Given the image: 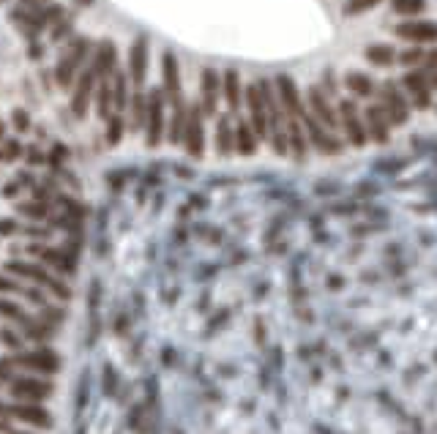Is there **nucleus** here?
Wrapping results in <instances>:
<instances>
[{"label":"nucleus","mask_w":437,"mask_h":434,"mask_svg":"<svg viewBox=\"0 0 437 434\" xmlns=\"http://www.w3.org/2000/svg\"><path fill=\"white\" fill-rule=\"evenodd\" d=\"M375 93H377V104H380L383 112L388 115L391 126H405L407 121H410V102H407L405 93L396 88V83L385 80V83L377 88Z\"/></svg>","instance_id":"obj_1"},{"label":"nucleus","mask_w":437,"mask_h":434,"mask_svg":"<svg viewBox=\"0 0 437 434\" xmlns=\"http://www.w3.org/2000/svg\"><path fill=\"white\" fill-rule=\"evenodd\" d=\"M164 137V96L162 88H150L145 99V143L156 147Z\"/></svg>","instance_id":"obj_2"},{"label":"nucleus","mask_w":437,"mask_h":434,"mask_svg":"<svg viewBox=\"0 0 437 434\" xmlns=\"http://www.w3.org/2000/svg\"><path fill=\"white\" fill-rule=\"evenodd\" d=\"M336 115H339V128L345 131L347 143L353 145V147H364L366 145V128H364V118H361L358 104L353 99H342Z\"/></svg>","instance_id":"obj_3"},{"label":"nucleus","mask_w":437,"mask_h":434,"mask_svg":"<svg viewBox=\"0 0 437 434\" xmlns=\"http://www.w3.org/2000/svg\"><path fill=\"white\" fill-rule=\"evenodd\" d=\"M88 58H90V42H85V39L74 42V47L66 52V58H61L58 68H55V80H58V85H61V88H68V85L74 83V80H77V71L83 68Z\"/></svg>","instance_id":"obj_4"},{"label":"nucleus","mask_w":437,"mask_h":434,"mask_svg":"<svg viewBox=\"0 0 437 434\" xmlns=\"http://www.w3.org/2000/svg\"><path fill=\"white\" fill-rule=\"evenodd\" d=\"M304 131H306V143L314 145L317 153H323V156H339L342 153V140L333 131H328L323 123H317L309 115V109L304 115Z\"/></svg>","instance_id":"obj_5"},{"label":"nucleus","mask_w":437,"mask_h":434,"mask_svg":"<svg viewBox=\"0 0 437 434\" xmlns=\"http://www.w3.org/2000/svg\"><path fill=\"white\" fill-rule=\"evenodd\" d=\"M306 104H309V115H312L317 123H323L328 131H339V115H336V109H333L331 104V96L323 90V88H317L312 85L309 90H306Z\"/></svg>","instance_id":"obj_6"},{"label":"nucleus","mask_w":437,"mask_h":434,"mask_svg":"<svg viewBox=\"0 0 437 434\" xmlns=\"http://www.w3.org/2000/svg\"><path fill=\"white\" fill-rule=\"evenodd\" d=\"M6 270H8V273H14V276H25V279H30V282H36V284L49 287L55 295H61V298H68V295H71V289L66 287L63 282L52 279L47 270L39 268V265H33V263H20V260H11V263H6Z\"/></svg>","instance_id":"obj_7"},{"label":"nucleus","mask_w":437,"mask_h":434,"mask_svg":"<svg viewBox=\"0 0 437 434\" xmlns=\"http://www.w3.org/2000/svg\"><path fill=\"white\" fill-rule=\"evenodd\" d=\"M361 118H364V128H366V140H372L375 145H385L391 140V121L380 104H366Z\"/></svg>","instance_id":"obj_8"},{"label":"nucleus","mask_w":437,"mask_h":434,"mask_svg":"<svg viewBox=\"0 0 437 434\" xmlns=\"http://www.w3.org/2000/svg\"><path fill=\"white\" fill-rule=\"evenodd\" d=\"M402 88L410 96V107H416V109H429L432 107V88H429V80H426V71H421V68L407 71L402 77Z\"/></svg>","instance_id":"obj_9"},{"label":"nucleus","mask_w":437,"mask_h":434,"mask_svg":"<svg viewBox=\"0 0 437 434\" xmlns=\"http://www.w3.org/2000/svg\"><path fill=\"white\" fill-rule=\"evenodd\" d=\"M246 107H249V126L254 128L257 140H268V112H265L260 83H251L246 88Z\"/></svg>","instance_id":"obj_10"},{"label":"nucleus","mask_w":437,"mask_h":434,"mask_svg":"<svg viewBox=\"0 0 437 434\" xmlns=\"http://www.w3.org/2000/svg\"><path fill=\"white\" fill-rule=\"evenodd\" d=\"M186 145V153L200 159L205 153V137H203V109L200 107H191L186 109V126H184V140Z\"/></svg>","instance_id":"obj_11"},{"label":"nucleus","mask_w":437,"mask_h":434,"mask_svg":"<svg viewBox=\"0 0 437 434\" xmlns=\"http://www.w3.org/2000/svg\"><path fill=\"white\" fill-rule=\"evenodd\" d=\"M396 39H405L410 44H432L437 42V22L429 20H407V22H399L394 28Z\"/></svg>","instance_id":"obj_12"},{"label":"nucleus","mask_w":437,"mask_h":434,"mask_svg":"<svg viewBox=\"0 0 437 434\" xmlns=\"http://www.w3.org/2000/svg\"><path fill=\"white\" fill-rule=\"evenodd\" d=\"M93 88H96V71H93V66H90V68H85L83 74L77 77V85H74L71 112H74L77 118H85L88 104H90V96H93Z\"/></svg>","instance_id":"obj_13"},{"label":"nucleus","mask_w":437,"mask_h":434,"mask_svg":"<svg viewBox=\"0 0 437 434\" xmlns=\"http://www.w3.org/2000/svg\"><path fill=\"white\" fill-rule=\"evenodd\" d=\"M128 74H131V83L137 88H143L148 74V39L145 36H137L131 44V52H128Z\"/></svg>","instance_id":"obj_14"},{"label":"nucleus","mask_w":437,"mask_h":434,"mask_svg":"<svg viewBox=\"0 0 437 434\" xmlns=\"http://www.w3.org/2000/svg\"><path fill=\"white\" fill-rule=\"evenodd\" d=\"M14 363L28 366V369H36V372H44V374L58 372V355H55L52 350L25 352V355H17V358H14Z\"/></svg>","instance_id":"obj_15"},{"label":"nucleus","mask_w":437,"mask_h":434,"mask_svg":"<svg viewBox=\"0 0 437 434\" xmlns=\"http://www.w3.org/2000/svg\"><path fill=\"white\" fill-rule=\"evenodd\" d=\"M11 393L14 399H28V402H42L52 393V385L49 382H42V380H28V377H20L11 382Z\"/></svg>","instance_id":"obj_16"},{"label":"nucleus","mask_w":437,"mask_h":434,"mask_svg":"<svg viewBox=\"0 0 437 434\" xmlns=\"http://www.w3.org/2000/svg\"><path fill=\"white\" fill-rule=\"evenodd\" d=\"M219 93H222V80L216 74V68L205 66L203 68V112L213 115L219 107Z\"/></svg>","instance_id":"obj_17"},{"label":"nucleus","mask_w":437,"mask_h":434,"mask_svg":"<svg viewBox=\"0 0 437 434\" xmlns=\"http://www.w3.org/2000/svg\"><path fill=\"white\" fill-rule=\"evenodd\" d=\"M164 90L172 107H181V104H184V96H181V74H178V58H175L172 52H167L164 55Z\"/></svg>","instance_id":"obj_18"},{"label":"nucleus","mask_w":437,"mask_h":434,"mask_svg":"<svg viewBox=\"0 0 437 434\" xmlns=\"http://www.w3.org/2000/svg\"><path fill=\"white\" fill-rule=\"evenodd\" d=\"M118 52H115V44L112 42H104L99 47V52H96V58H93V71H96V80H112V74H115V58Z\"/></svg>","instance_id":"obj_19"},{"label":"nucleus","mask_w":437,"mask_h":434,"mask_svg":"<svg viewBox=\"0 0 437 434\" xmlns=\"http://www.w3.org/2000/svg\"><path fill=\"white\" fill-rule=\"evenodd\" d=\"M345 88H347L353 96H358V99H372L377 90L375 80H372L369 74H364V71H350V74L345 77Z\"/></svg>","instance_id":"obj_20"},{"label":"nucleus","mask_w":437,"mask_h":434,"mask_svg":"<svg viewBox=\"0 0 437 434\" xmlns=\"http://www.w3.org/2000/svg\"><path fill=\"white\" fill-rule=\"evenodd\" d=\"M30 254L42 257L44 263H49L52 268L63 270V273H74V260H71V254H63L58 248H47V246H30Z\"/></svg>","instance_id":"obj_21"},{"label":"nucleus","mask_w":437,"mask_h":434,"mask_svg":"<svg viewBox=\"0 0 437 434\" xmlns=\"http://www.w3.org/2000/svg\"><path fill=\"white\" fill-rule=\"evenodd\" d=\"M235 150L241 156H254L257 153V134L249 126V121H238V126H235Z\"/></svg>","instance_id":"obj_22"},{"label":"nucleus","mask_w":437,"mask_h":434,"mask_svg":"<svg viewBox=\"0 0 437 434\" xmlns=\"http://www.w3.org/2000/svg\"><path fill=\"white\" fill-rule=\"evenodd\" d=\"M366 61L377 68H391L396 63V49L391 44H369L366 47Z\"/></svg>","instance_id":"obj_23"},{"label":"nucleus","mask_w":437,"mask_h":434,"mask_svg":"<svg viewBox=\"0 0 437 434\" xmlns=\"http://www.w3.org/2000/svg\"><path fill=\"white\" fill-rule=\"evenodd\" d=\"M216 145H219V156L235 153V128H232L227 115H222L219 123H216Z\"/></svg>","instance_id":"obj_24"},{"label":"nucleus","mask_w":437,"mask_h":434,"mask_svg":"<svg viewBox=\"0 0 437 434\" xmlns=\"http://www.w3.org/2000/svg\"><path fill=\"white\" fill-rule=\"evenodd\" d=\"M109 85H112V109H115V112H126V107L131 102V96H128V83H126V71H115Z\"/></svg>","instance_id":"obj_25"},{"label":"nucleus","mask_w":437,"mask_h":434,"mask_svg":"<svg viewBox=\"0 0 437 434\" xmlns=\"http://www.w3.org/2000/svg\"><path fill=\"white\" fill-rule=\"evenodd\" d=\"M222 88H225V102H227V107L235 112V109L241 107V77H238V71H235V68L225 71Z\"/></svg>","instance_id":"obj_26"},{"label":"nucleus","mask_w":437,"mask_h":434,"mask_svg":"<svg viewBox=\"0 0 437 434\" xmlns=\"http://www.w3.org/2000/svg\"><path fill=\"white\" fill-rule=\"evenodd\" d=\"M391 11H394L396 17L416 20L418 14L426 11V0H391Z\"/></svg>","instance_id":"obj_27"},{"label":"nucleus","mask_w":437,"mask_h":434,"mask_svg":"<svg viewBox=\"0 0 437 434\" xmlns=\"http://www.w3.org/2000/svg\"><path fill=\"white\" fill-rule=\"evenodd\" d=\"M99 83V93H96V109H99V118L104 121L112 115V90H109V80H96Z\"/></svg>","instance_id":"obj_28"},{"label":"nucleus","mask_w":437,"mask_h":434,"mask_svg":"<svg viewBox=\"0 0 437 434\" xmlns=\"http://www.w3.org/2000/svg\"><path fill=\"white\" fill-rule=\"evenodd\" d=\"M424 55H426V52H424V49L416 44V47H410V49L399 52V55H396V63H399V66H405V68H421Z\"/></svg>","instance_id":"obj_29"},{"label":"nucleus","mask_w":437,"mask_h":434,"mask_svg":"<svg viewBox=\"0 0 437 434\" xmlns=\"http://www.w3.org/2000/svg\"><path fill=\"white\" fill-rule=\"evenodd\" d=\"M128 107H131V112H134V123H131V128L140 131V128L145 126V96H143V93H134Z\"/></svg>","instance_id":"obj_30"},{"label":"nucleus","mask_w":437,"mask_h":434,"mask_svg":"<svg viewBox=\"0 0 437 434\" xmlns=\"http://www.w3.org/2000/svg\"><path fill=\"white\" fill-rule=\"evenodd\" d=\"M107 121H109V126H107V143L118 145L121 143V137H124V128H126L124 118H121V112H115V115H109Z\"/></svg>","instance_id":"obj_31"},{"label":"nucleus","mask_w":437,"mask_h":434,"mask_svg":"<svg viewBox=\"0 0 437 434\" xmlns=\"http://www.w3.org/2000/svg\"><path fill=\"white\" fill-rule=\"evenodd\" d=\"M22 153V145L17 140H6V143H0V162L3 164H11V162H17Z\"/></svg>","instance_id":"obj_32"},{"label":"nucleus","mask_w":437,"mask_h":434,"mask_svg":"<svg viewBox=\"0 0 437 434\" xmlns=\"http://www.w3.org/2000/svg\"><path fill=\"white\" fill-rule=\"evenodd\" d=\"M20 210L25 213V216H30V219H44L47 213H49V207H47V203L44 200H33V203H22Z\"/></svg>","instance_id":"obj_33"},{"label":"nucleus","mask_w":437,"mask_h":434,"mask_svg":"<svg viewBox=\"0 0 437 434\" xmlns=\"http://www.w3.org/2000/svg\"><path fill=\"white\" fill-rule=\"evenodd\" d=\"M380 0H347L345 3V14H361V11H369V8H375Z\"/></svg>","instance_id":"obj_34"},{"label":"nucleus","mask_w":437,"mask_h":434,"mask_svg":"<svg viewBox=\"0 0 437 434\" xmlns=\"http://www.w3.org/2000/svg\"><path fill=\"white\" fill-rule=\"evenodd\" d=\"M0 339H3V344H8V347H14V350H20L22 347V339L17 333L6 331V328H0Z\"/></svg>","instance_id":"obj_35"},{"label":"nucleus","mask_w":437,"mask_h":434,"mask_svg":"<svg viewBox=\"0 0 437 434\" xmlns=\"http://www.w3.org/2000/svg\"><path fill=\"white\" fill-rule=\"evenodd\" d=\"M25 289L28 287H22L20 282H11V279H3L0 276V292H22L25 295Z\"/></svg>","instance_id":"obj_36"},{"label":"nucleus","mask_w":437,"mask_h":434,"mask_svg":"<svg viewBox=\"0 0 437 434\" xmlns=\"http://www.w3.org/2000/svg\"><path fill=\"white\" fill-rule=\"evenodd\" d=\"M421 71H437V49H432V52H426V55H424Z\"/></svg>","instance_id":"obj_37"},{"label":"nucleus","mask_w":437,"mask_h":434,"mask_svg":"<svg viewBox=\"0 0 437 434\" xmlns=\"http://www.w3.org/2000/svg\"><path fill=\"white\" fill-rule=\"evenodd\" d=\"M14 232H20V224H17V222L0 219V235H14Z\"/></svg>","instance_id":"obj_38"},{"label":"nucleus","mask_w":437,"mask_h":434,"mask_svg":"<svg viewBox=\"0 0 437 434\" xmlns=\"http://www.w3.org/2000/svg\"><path fill=\"white\" fill-rule=\"evenodd\" d=\"M11 121H14V126H17V128H20V131H25V128H28V115H25V112H22V109H14V115H11Z\"/></svg>","instance_id":"obj_39"},{"label":"nucleus","mask_w":437,"mask_h":434,"mask_svg":"<svg viewBox=\"0 0 437 434\" xmlns=\"http://www.w3.org/2000/svg\"><path fill=\"white\" fill-rule=\"evenodd\" d=\"M20 194V181L17 183H8V186L3 188V197H17Z\"/></svg>","instance_id":"obj_40"},{"label":"nucleus","mask_w":437,"mask_h":434,"mask_svg":"<svg viewBox=\"0 0 437 434\" xmlns=\"http://www.w3.org/2000/svg\"><path fill=\"white\" fill-rule=\"evenodd\" d=\"M28 162H30V164H36V162H42V153H39L36 147H30V150H28Z\"/></svg>","instance_id":"obj_41"},{"label":"nucleus","mask_w":437,"mask_h":434,"mask_svg":"<svg viewBox=\"0 0 437 434\" xmlns=\"http://www.w3.org/2000/svg\"><path fill=\"white\" fill-rule=\"evenodd\" d=\"M426 80H429V88L437 90V71H429V74H426Z\"/></svg>","instance_id":"obj_42"},{"label":"nucleus","mask_w":437,"mask_h":434,"mask_svg":"<svg viewBox=\"0 0 437 434\" xmlns=\"http://www.w3.org/2000/svg\"><path fill=\"white\" fill-rule=\"evenodd\" d=\"M25 6H33V3H44V0H22Z\"/></svg>","instance_id":"obj_43"},{"label":"nucleus","mask_w":437,"mask_h":434,"mask_svg":"<svg viewBox=\"0 0 437 434\" xmlns=\"http://www.w3.org/2000/svg\"><path fill=\"white\" fill-rule=\"evenodd\" d=\"M3 134H6V126H3V121H0V140H3Z\"/></svg>","instance_id":"obj_44"},{"label":"nucleus","mask_w":437,"mask_h":434,"mask_svg":"<svg viewBox=\"0 0 437 434\" xmlns=\"http://www.w3.org/2000/svg\"><path fill=\"white\" fill-rule=\"evenodd\" d=\"M11 434H25V432H11Z\"/></svg>","instance_id":"obj_45"},{"label":"nucleus","mask_w":437,"mask_h":434,"mask_svg":"<svg viewBox=\"0 0 437 434\" xmlns=\"http://www.w3.org/2000/svg\"><path fill=\"white\" fill-rule=\"evenodd\" d=\"M0 377H3V369H0Z\"/></svg>","instance_id":"obj_46"},{"label":"nucleus","mask_w":437,"mask_h":434,"mask_svg":"<svg viewBox=\"0 0 437 434\" xmlns=\"http://www.w3.org/2000/svg\"><path fill=\"white\" fill-rule=\"evenodd\" d=\"M0 3H3V0H0Z\"/></svg>","instance_id":"obj_47"}]
</instances>
